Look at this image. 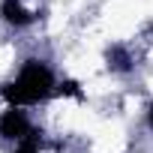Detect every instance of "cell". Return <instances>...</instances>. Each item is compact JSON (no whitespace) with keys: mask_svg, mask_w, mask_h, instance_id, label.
Segmentation results:
<instances>
[{"mask_svg":"<svg viewBox=\"0 0 153 153\" xmlns=\"http://www.w3.org/2000/svg\"><path fill=\"white\" fill-rule=\"evenodd\" d=\"M51 93H57L54 75H51V69H48L45 63H39V60H27V63L21 66V72L15 75V81H9V84L3 87V99H6L9 105H15V108H21V105H36V102L48 99Z\"/></svg>","mask_w":153,"mask_h":153,"instance_id":"6da1fadb","label":"cell"},{"mask_svg":"<svg viewBox=\"0 0 153 153\" xmlns=\"http://www.w3.org/2000/svg\"><path fill=\"white\" fill-rule=\"evenodd\" d=\"M33 132V126H30V120H27V114L21 111V108H15V105H9L3 114H0V135L3 138H9V141H21V138H27Z\"/></svg>","mask_w":153,"mask_h":153,"instance_id":"7a4b0ae2","label":"cell"},{"mask_svg":"<svg viewBox=\"0 0 153 153\" xmlns=\"http://www.w3.org/2000/svg\"><path fill=\"white\" fill-rule=\"evenodd\" d=\"M0 15H3V21L12 24V27H27V24L36 18L21 0H3V3H0Z\"/></svg>","mask_w":153,"mask_h":153,"instance_id":"3957f363","label":"cell"},{"mask_svg":"<svg viewBox=\"0 0 153 153\" xmlns=\"http://www.w3.org/2000/svg\"><path fill=\"white\" fill-rule=\"evenodd\" d=\"M39 150H42V138H39V132L33 129L27 138H21V141L15 144V150H12V153H39Z\"/></svg>","mask_w":153,"mask_h":153,"instance_id":"277c9868","label":"cell"},{"mask_svg":"<svg viewBox=\"0 0 153 153\" xmlns=\"http://www.w3.org/2000/svg\"><path fill=\"white\" fill-rule=\"evenodd\" d=\"M57 93H60V96H75V99H81V90H78V81H63V84L57 87Z\"/></svg>","mask_w":153,"mask_h":153,"instance_id":"5b68a950","label":"cell"},{"mask_svg":"<svg viewBox=\"0 0 153 153\" xmlns=\"http://www.w3.org/2000/svg\"><path fill=\"white\" fill-rule=\"evenodd\" d=\"M147 123H150V126H153V111H150V117H147Z\"/></svg>","mask_w":153,"mask_h":153,"instance_id":"8992f818","label":"cell"}]
</instances>
